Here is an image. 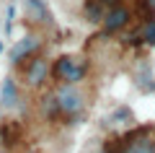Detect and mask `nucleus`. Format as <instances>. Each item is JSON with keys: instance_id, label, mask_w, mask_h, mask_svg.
<instances>
[{"instance_id": "f257e3e1", "label": "nucleus", "mask_w": 155, "mask_h": 153, "mask_svg": "<svg viewBox=\"0 0 155 153\" xmlns=\"http://www.w3.org/2000/svg\"><path fill=\"white\" fill-rule=\"evenodd\" d=\"M52 93H54L60 117H65V120H75L78 114H83V109H85V93L78 88V83H57V88Z\"/></svg>"}, {"instance_id": "f03ea898", "label": "nucleus", "mask_w": 155, "mask_h": 153, "mask_svg": "<svg viewBox=\"0 0 155 153\" xmlns=\"http://www.w3.org/2000/svg\"><path fill=\"white\" fill-rule=\"evenodd\" d=\"M85 75H88V62L78 55H60L49 70V78L57 83H80Z\"/></svg>"}, {"instance_id": "7ed1b4c3", "label": "nucleus", "mask_w": 155, "mask_h": 153, "mask_svg": "<svg viewBox=\"0 0 155 153\" xmlns=\"http://www.w3.org/2000/svg\"><path fill=\"white\" fill-rule=\"evenodd\" d=\"M49 70H52V62L41 52L28 57L26 65H23V83H26V88H41L49 81Z\"/></svg>"}, {"instance_id": "20e7f679", "label": "nucleus", "mask_w": 155, "mask_h": 153, "mask_svg": "<svg viewBox=\"0 0 155 153\" xmlns=\"http://www.w3.org/2000/svg\"><path fill=\"white\" fill-rule=\"evenodd\" d=\"M21 16H23V23L28 29H44V26H52V11L44 0H23L21 3Z\"/></svg>"}, {"instance_id": "39448f33", "label": "nucleus", "mask_w": 155, "mask_h": 153, "mask_svg": "<svg viewBox=\"0 0 155 153\" xmlns=\"http://www.w3.org/2000/svg\"><path fill=\"white\" fill-rule=\"evenodd\" d=\"M41 47H44V42H41L39 34H26L23 39H18V42L11 47V52H8V62H11L13 68H18V65H23V60L39 55Z\"/></svg>"}, {"instance_id": "423d86ee", "label": "nucleus", "mask_w": 155, "mask_h": 153, "mask_svg": "<svg viewBox=\"0 0 155 153\" xmlns=\"http://www.w3.org/2000/svg\"><path fill=\"white\" fill-rule=\"evenodd\" d=\"M129 21H132V11L124 3H116V5H111L106 11L104 21H101V29H104L106 37H111V34H119L122 29H127Z\"/></svg>"}, {"instance_id": "0eeeda50", "label": "nucleus", "mask_w": 155, "mask_h": 153, "mask_svg": "<svg viewBox=\"0 0 155 153\" xmlns=\"http://www.w3.org/2000/svg\"><path fill=\"white\" fill-rule=\"evenodd\" d=\"M147 127L145 130H137L132 137H129V143H127V148H124L122 153H155V140L147 135Z\"/></svg>"}, {"instance_id": "6e6552de", "label": "nucleus", "mask_w": 155, "mask_h": 153, "mask_svg": "<svg viewBox=\"0 0 155 153\" xmlns=\"http://www.w3.org/2000/svg\"><path fill=\"white\" fill-rule=\"evenodd\" d=\"M106 11H109V8H104L101 3H96V0H85V3H83V21L101 23L104 16H106Z\"/></svg>"}, {"instance_id": "1a4fd4ad", "label": "nucleus", "mask_w": 155, "mask_h": 153, "mask_svg": "<svg viewBox=\"0 0 155 153\" xmlns=\"http://www.w3.org/2000/svg\"><path fill=\"white\" fill-rule=\"evenodd\" d=\"M0 99H3V104H5V106H13L18 101V88H16V83H13V78H5V81H3Z\"/></svg>"}, {"instance_id": "9d476101", "label": "nucleus", "mask_w": 155, "mask_h": 153, "mask_svg": "<svg viewBox=\"0 0 155 153\" xmlns=\"http://www.w3.org/2000/svg\"><path fill=\"white\" fill-rule=\"evenodd\" d=\"M140 37H142V44L147 47H155V16H147L140 26Z\"/></svg>"}, {"instance_id": "9b49d317", "label": "nucleus", "mask_w": 155, "mask_h": 153, "mask_svg": "<svg viewBox=\"0 0 155 153\" xmlns=\"http://www.w3.org/2000/svg\"><path fill=\"white\" fill-rule=\"evenodd\" d=\"M137 86L142 88V91H153L155 88V78H153V73H150L147 65H142V73L137 75Z\"/></svg>"}, {"instance_id": "f8f14e48", "label": "nucleus", "mask_w": 155, "mask_h": 153, "mask_svg": "<svg viewBox=\"0 0 155 153\" xmlns=\"http://www.w3.org/2000/svg\"><path fill=\"white\" fill-rule=\"evenodd\" d=\"M41 114L44 117H60V112H57V101H54V93H49V96L41 99Z\"/></svg>"}, {"instance_id": "ddd939ff", "label": "nucleus", "mask_w": 155, "mask_h": 153, "mask_svg": "<svg viewBox=\"0 0 155 153\" xmlns=\"http://www.w3.org/2000/svg\"><path fill=\"white\" fill-rule=\"evenodd\" d=\"M96 3H101V5H104V8H111V5H116L119 0H96Z\"/></svg>"}, {"instance_id": "4468645a", "label": "nucleus", "mask_w": 155, "mask_h": 153, "mask_svg": "<svg viewBox=\"0 0 155 153\" xmlns=\"http://www.w3.org/2000/svg\"><path fill=\"white\" fill-rule=\"evenodd\" d=\"M101 153H111V151H109V148H104V151H101Z\"/></svg>"}, {"instance_id": "2eb2a0df", "label": "nucleus", "mask_w": 155, "mask_h": 153, "mask_svg": "<svg viewBox=\"0 0 155 153\" xmlns=\"http://www.w3.org/2000/svg\"><path fill=\"white\" fill-rule=\"evenodd\" d=\"M0 52H3V42H0Z\"/></svg>"}]
</instances>
